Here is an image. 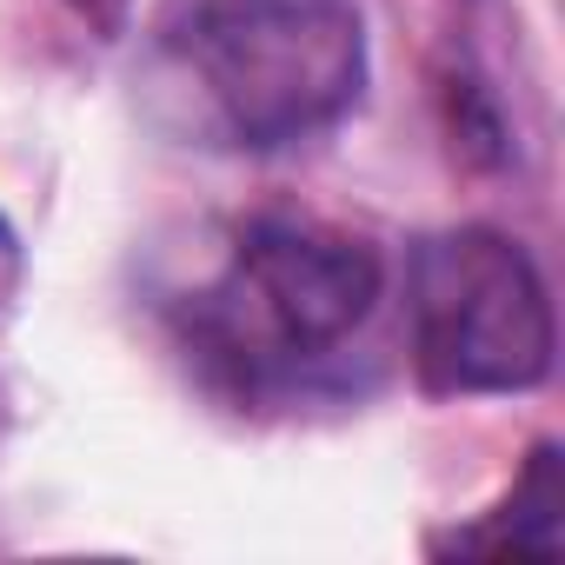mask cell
I'll return each instance as SVG.
<instances>
[{
	"label": "cell",
	"instance_id": "obj_4",
	"mask_svg": "<svg viewBox=\"0 0 565 565\" xmlns=\"http://www.w3.org/2000/svg\"><path fill=\"white\" fill-rule=\"evenodd\" d=\"M558 512H565V486H558V452L552 446H539L532 452V466H525V479L512 486V499L486 519V525H466V532H452V539H433L439 552H539V558H552L558 552Z\"/></svg>",
	"mask_w": 565,
	"mask_h": 565
},
{
	"label": "cell",
	"instance_id": "obj_5",
	"mask_svg": "<svg viewBox=\"0 0 565 565\" xmlns=\"http://www.w3.org/2000/svg\"><path fill=\"white\" fill-rule=\"evenodd\" d=\"M21 279H28V253H21L14 226L0 220V313H14V300H21Z\"/></svg>",
	"mask_w": 565,
	"mask_h": 565
},
{
	"label": "cell",
	"instance_id": "obj_2",
	"mask_svg": "<svg viewBox=\"0 0 565 565\" xmlns=\"http://www.w3.org/2000/svg\"><path fill=\"white\" fill-rule=\"evenodd\" d=\"M386 266L366 239L259 220L233 239L226 266L193 294V347L239 386H287L327 366L380 307Z\"/></svg>",
	"mask_w": 565,
	"mask_h": 565
},
{
	"label": "cell",
	"instance_id": "obj_6",
	"mask_svg": "<svg viewBox=\"0 0 565 565\" xmlns=\"http://www.w3.org/2000/svg\"><path fill=\"white\" fill-rule=\"evenodd\" d=\"M67 8H74L81 21H94L100 34H120V28H127V14H134V0H67Z\"/></svg>",
	"mask_w": 565,
	"mask_h": 565
},
{
	"label": "cell",
	"instance_id": "obj_1",
	"mask_svg": "<svg viewBox=\"0 0 565 565\" xmlns=\"http://www.w3.org/2000/svg\"><path fill=\"white\" fill-rule=\"evenodd\" d=\"M160 87L213 147L279 153L366 94V28L347 0H200L160 41Z\"/></svg>",
	"mask_w": 565,
	"mask_h": 565
},
{
	"label": "cell",
	"instance_id": "obj_3",
	"mask_svg": "<svg viewBox=\"0 0 565 565\" xmlns=\"http://www.w3.org/2000/svg\"><path fill=\"white\" fill-rule=\"evenodd\" d=\"M406 320L426 393H525L552 373L539 266L486 226L433 233L406 259Z\"/></svg>",
	"mask_w": 565,
	"mask_h": 565
}]
</instances>
